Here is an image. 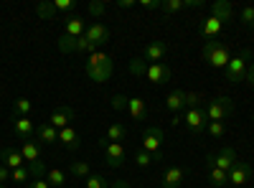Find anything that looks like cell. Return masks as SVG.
<instances>
[{"label": "cell", "instance_id": "obj_29", "mask_svg": "<svg viewBox=\"0 0 254 188\" xmlns=\"http://www.w3.org/2000/svg\"><path fill=\"white\" fill-rule=\"evenodd\" d=\"M69 171H71L74 176L84 178V181H87V178L92 176V168H89V163H84V160H74V163L69 165Z\"/></svg>", "mask_w": 254, "mask_h": 188}, {"label": "cell", "instance_id": "obj_51", "mask_svg": "<svg viewBox=\"0 0 254 188\" xmlns=\"http://www.w3.org/2000/svg\"><path fill=\"white\" fill-rule=\"evenodd\" d=\"M0 97H3V87H0Z\"/></svg>", "mask_w": 254, "mask_h": 188}, {"label": "cell", "instance_id": "obj_27", "mask_svg": "<svg viewBox=\"0 0 254 188\" xmlns=\"http://www.w3.org/2000/svg\"><path fill=\"white\" fill-rule=\"evenodd\" d=\"M208 181H211V186L221 188V186L229 183V173H224L221 168H214V165H208Z\"/></svg>", "mask_w": 254, "mask_h": 188}, {"label": "cell", "instance_id": "obj_54", "mask_svg": "<svg viewBox=\"0 0 254 188\" xmlns=\"http://www.w3.org/2000/svg\"><path fill=\"white\" fill-rule=\"evenodd\" d=\"M252 122H254V117H252Z\"/></svg>", "mask_w": 254, "mask_h": 188}, {"label": "cell", "instance_id": "obj_18", "mask_svg": "<svg viewBox=\"0 0 254 188\" xmlns=\"http://www.w3.org/2000/svg\"><path fill=\"white\" fill-rule=\"evenodd\" d=\"M0 160H3V165L10 168V171H18V168H23V165H26L23 155H20V150H15V148H5L3 153H0Z\"/></svg>", "mask_w": 254, "mask_h": 188}, {"label": "cell", "instance_id": "obj_37", "mask_svg": "<svg viewBox=\"0 0 254 188\" xmlns=\"http://www.w3.org/2000/svg\"><path fill=\"white\" fill-rule=\"evenodd\" d=\"M56 13H71L76 8V0H54Z\"/></svg>", "mask_w": 254, "mask_h": 188}, {"label": "cell", "instance_id": "obj_25", "mask_svg": "<svg viewBox=\"0 0 254 188\" xmlns=\"http://www.w3.org/2000/svg\"><path fill=\"white\" fill-rule=\"evenodd\" d=\"M46 183L51 188H64V183H66V173H64L61 168H51V171H46Z\"/></svg>", "mask_w": 254, "mask_h": 188}, {"label": "cell", "instance_id": "obj_32", "mask_svg": "<svg viewBox=\"0 0 254 188\" xmlns=\"http://www.w3.org/2000/svg\"><path fill=\"white\" fill-rule=\"evenodd\" d=\"M206 130H208V135H211V137L221 140V137L226 135V125H224V122H208V125H206Z\"/></svg>", "mask_w": 254, "mask_h": 188}, {"label": "cell", "instance_id": "obj_2", "mask_svg": "<svg viewBox=\"0 0 254 188\" xmlns=\"http://www.w3.org/2000/svg\"><path fill=\"white\" fill-rule=\"evenodd\" d=\"M201 54H203V59L208 61V66H214V69H226L229 61H231L229 46L221 44V41H206V46H203Z\"/></svg>", "mask_w": 254, "mask_h": 188}, {"label": "cell", "instance_id": "obj_8", "mask_svg": "<svg viewBox=\"0 0 254 188\" xmlns=\"http://www.w3.org/2000/svg\"><path fill=\"white\" fill-rule=\"evenodd\" d=\"M160 148H163V130H160V127H147V130L142 132V150L150 153L155 160H160V158H163Z\"/></svg>", "mask_w": 254, "mask_h": 188}, {"label": "cell", "instance_id": "obj_19", "mask_svg": "<svg viewBox=\"0 0 254 188\" xmlns=\"http://www.w3.org/2000/svg\"><path fill=\"white\" fill-rule=\"evenodd\" d=\"M221 20H216L214 15H208V18H203L201 20V26H198V31H201V36H206V38H214V36H219L221 33Z\"/></svg>", "mask_w": 254, "mask_h": 188}, {"label": "cell", "instance_id": "obj_49", "mask_svg": "<svg viewBox=\"0 0 254 188\" xmlns=\"http://www.w3.org/2000/svg\"><path fill=\"white\" fill-rule=\"evenodd\" d=\"M244 81H247V84H254V64L247 69V79H244Z\"/></svg>", "mask_w": 254, "mask_h": 188}, {"label": "cell", "instance_id": "obj_44", "mask_svg": "<svg viewBox=\"0 0 254 188\" xmlns=\"http://www.w3.org/2000/svg\"><path fill=\"white\" fill-rule=\"evenodd\" d=\"M137 5L145 10H155V8H160V0H137Z\"/></svg>", "mask_w": 254, "mask_h": 188}, {"label": "cell", "instance_id": "obj_43", "mask_svg": "<svg viewBox=\"0 0 254 188\" xmlns=\"http://www.w3.org/2000/svg\"><path fill=\"white\" fill-rule=\"evenodd\" d=\"M112 107H115V110H127V97L115 94V97H112Z\"/></svg>", "mask_w": 254, "mask_h": 188}, {"label": "cell", "instance_id": "obj_3", "mask_svg": "<svg viewBox=\"0 0 254 188\" xmlns=\"http://www.w3.org/2000/svg\"><path fill=\"white\" fill-rule=\"evenodd\" d=\"M252 59V49H242V54L231 56L229 66L224 69L226 71V81H231V84H242V81L247 79V61Z\"/></svg>", "mask_w": 254, "mask_h": 188}, {"label": "cell", "instance_id": "obj_36", "mask_svg": "<svg viewBox=\"0 0 254 188\" xmlns=\"http://www.w3.org/2000/svg\"><path fill=\"white\" fill-rule=\"evenodd\" d=\"M183 102H186V110L188 107H203V99L196 92H183Z\"/></svg>", "mask_w": 254, "mask_h": 188}, {"label": "cell", "instance_id": "obj_20", "mask_svg": "<svg viewBox=\"0 0 254 188\" xmlns=\"http://www.w3.org/2000/svg\"><path fill=\"white\" fill-rule=\"evenodd\" d=\"M127 112H130L132 120H145L147 117V104L140 97H130L127 99Z\"/></svg>", "mask_w": 254, "mask_h": 188}, {"label": "cell", "instance_id": "obj_48", "mask_svg": "<svg viewBox=\"0 0 254 188\" xmlns=\"http://www.w3.org/2000/svg\"><path fill=\"white\" fill-rule=\"evenodd\" d=\"M186 8H203V0H186Z\"/></svg>", "mask_w": 254, "mask_h": 188}, {"label": "cell", "instance_id": "obj_14", "mask_svg": "<svg viewBox=\"0 0 254 188\" xmlns=\"http://www.w3.org/2000/svg\"><path fill=\"white\" fill-rule=\"evenodd\" d=\"M13 130H15V135L20 137V140H31L33 135H36V125L31 122V117H13Z\"/></svg>", "mask_w": 254, "mask_h": 188}, {"label": "cell", "instance_id": "obj_39", "mask_svg": "<svg viewBox=\"0 0 254 188\" xmlns=\"http://www.w3.org/2000/svg\"><path fill=\"white\" fill-rule=\"evenodd\" d=\"M153 160H155V158H153L150 153H145V150H137V153H135V163L140 165V168H147V165H153Z\"/></svg>", "mask_w": 254, "mask_h": 188}, {"label": "cell", "instance_id": "obj_40", "mask_svg": "<svg viewBox=\"0 0 254 188\" xmlns=\"http://www.w3.org/2000/svg\"><path fill=\"white\" fill-rule=\"evenodd\" d=\"M28 171H31V178H46V165L44 163H31L28 165Z\"/></svg>", "mask_w": 254, "mask_h": 188}, {"label": "cell", "instance_id": "obj_23", "mask_svg": "<svg viewBox=\"0 0 254 188\" xmlns=\"http://www.w3.org/2000/svg\"><path fill=\"white\" fill-rule=\"evenodd\" d=\"M59 142L66 145V150H76V148H79V132L69 125V127L59 130Z\"/></svg>", "mask_w": 254, "mask_h": 188}, {"label": "cell", "instance_id": "obj_53", "mask_svg": "<svg viewBox=\"0 0 254 188\" xmlns=\"http://www.w3.org/2000/svg\"><path fill=\"white\" fill-rule=\"evenodd\" d=\"M160 188H165V186H160Z\"/></svg>", "mask_w": 254, "mask_h": 188}, {"label": "cell", "instance_id": "obj_35", "mask_svg": "<svg viewBox=\"0 0 254 188\" xmlns=\"http://www.w3.org/2000/svg\"><path fill=\"white\" fill-rule=\"evenodd\" d=\"M145 69H147V61H145L142 56H137V59L130 61V71H132L135 76H145Z\"/></svg>", "mask_w": 254, "mask_h": 188}, {"label": "cell", "instance_id": "obj_28", "mask_svg": "<svg viewBox=\"0 0 254 188\" xmlns=\"http://www.w3.org/2000/svg\"><path fill=\"white\" fill-rule=\"evenodd\" d=\"M36 13H38L41 20H54V18H56V8H54V3H46V0H41V3L36 5Z\"/></svg>", "mask_w": 254, "mask_h": 188}, {"label": "cell", "instance_id": "obj_30", "mask_svg": "<svg viewBox=\"0 0 254 188\" xmlns=\"http://www.w3.org/2000/svg\"><path fill=\"white\" fill-rule=\"evenodd\" d=\"M31 112H33V102L26 99V97H18L15 99V115L18 117H28Z\"/></svg>", "mask_w": 254, "mask_h": 188}, {"label": "cell", "instance_id": "obj_24", "mask_svg": "<svg viewBox=\"0 0 254 188\" xmlns=\"http://www.w3.org/2000/svg\"><path fill=\"white\" fill-rule=\"evenodd\" d=\"M165 107L171 110V112H183L186 110V102H183V89H173L171 94L165 97Z\"/></svg>", "mask_w": 254, "mask_h": 188}, {"label": "cell", "instance_id": "obj_52", "mask_svg": "<svg viewBox=\"0 0 254 188\" xmlns=\"http://www.w3.org/2000/svg\"><path fill=\"white\" fill-rule=\"evenodd\" d=\"M0 188H5V186H0Z\"/></svg>", "mask_w": 254, "mask_h": 188}, {"label": "cell", "instance_id": "obj_12", "mask_svg": "<svg viewBox=\"0 0 254 188\" xmlns=\"http://www.w3.org/2000/svg\"><path fill=\"white\" fill-rule=\"evenodd\" d=\"M74 120V110L71 107H56L49 117V125L56 130H64V127H69V122Z\"/></svg>", "mask_w": 254, "mask_h": 188}, {"label": "cell", "instance_id": "obj_42", "mask_svg": "<svg viewBox=\"0 0 254 188\" xmlns=\"http://www.w3.org/2000/svg\"><path fill=\"white\" fill-rule=\"evenodd\" d=\"M13 181H18V183H26L28 178H31V171H28V165H23V168H18V171H13V176H10Z\"/></svg>", "mask_w": 254, "mask_h": 188}, {"label": "cell", "instance_id": "obj_46", "mask_svg": "<svg viewBox=\"0 0 254 188\" xmlns=\"http://www.w3.org/2000/svg\"><path fill=\"white\" fill-rule=\"evenodd\" d=\"M28 188H51V186L46 183V178H33V181L28 183Z\"/></svg>", "mask_w": 254, "mask_h": 188}, {"label": "cell", "instance_id": "obj_22", "mask_svg": "<svg viewBox=\"0 0 254 188\" xmlns=\"http://www.w3.org/2000/svg\"><path fill=\"white\" fill-rule=\"evenodd\" d=\"M20 155H23L26 163H38L41 160V148L36 140H26L23 145H20Z\"/></svg>", "mask_w": 254, "mask_h": 188}, {"label": "cell", "instance_id": "obj_4", "mask_svg": "<svg viewBox=\"0 0 254 188\" xmlns=\"http://www.w3.org/2000/svg\"><path fill=\"white\" fill-rule=\"evenodd\" d=\"M203 110H206L208 122H224L231 112H234V99L231 97H216L208 104H203Z\"/></svg>", "mask_w": 254, "mask_h": 188}, {"label": "cell", "instance_id": "obj_33", "mask_svg": "<svg viewBox=\"0 0 254 188\" xmlns=\"http://www.w3.org/2000/svg\"><path fill=\"white\" fill-rule=\"evenodd\" d=\"M87 13L94 15V18H102L104 13H107V3H102V0H92V3L87 5Z\"/></svg>", "mask_w": 254, "mask_h": 188}, {"label": "cell", "instance_id": "obj_38", "mask_svg": "<svg viewBox=\"0 0 254 188\" xmlns=\"http://www.w3.org/2000/svg\"><path fill=\"white\" fill-rule=\"evenodd\" d=\"M87 188H110V183H107V178H104V176L92 173V176L87 178Z\"/></svg>", "mask_w": 254, "mask_h": 188}, {"label": "cell", "instance_id": "obj_17", "mask_svg": "<svg viewBox=\"0 0 254 188\" xmlns=\"http://www.w3.org/2000/svg\"><path fill=\"white\" fill-rule=\"evenodd\" d=\"M186 181V171L178 168V165H171V168L163 171V186L165 188H181Z\"/></svg>", "mask_w": 254, "mask_h": 188}, {"label": "cell", "instance_id": "obj_50", "mask_svg": "<svg viewBox=\"0 0 254 188\" xmlns=\"http://www.w3.org/2000/svg\"><path fill=\"white\" fill-rule=\"evenodd\" d=\"M112 188H130V183H125V181H115Z\"/></svg>", "mask_w": 254, "mask_h": 188}, {"label": "cell", "instance_id": "obj_5", "mask_svg": "<svg viewBox=\"0 0 254 188\" xmlns=\"http://www.w3.org/2000/svg\"><path fill=\"white\" fill-rule=\"evenodd\" d=\"M183 122H186L188 132L201 135V132L206 130V125H208L206 110H203V107H188V110H183Z\"/></svg>", "mask_w": 254, "mask_h": 188}, {"label": "cell", "instance_id": "obj_47", "mask_svg": "<svg viewBox=\"0 0 254 188\" xmlns=\"http://www.w3.org/2000/svg\"><path fill=\"white\" fill-rule=\"evenodd\" d=\"M135 0H117V8H135Z\"/></svg>", "mask_w": 254, "mask_h": 188}, {"label": "cell", "instance_id": "obj_13", "mask_svg": "<svg viewBox=\"0 0 254 188\" xmlns=\"http://www.w3.org/2000/svg\"><path fill=\"white\" fill-rule=\"evenodd\" d=\"M64 33L71 36V38H79L87 33V20H84L81 15H66V20H64Z\"/></svg>", "mask_w": 254, "mask_h": 188}, {"label": "cell", "instance_id": "obj_9", "mask_svg": "<svg viewBox=\"0 0 254 188\" xmlns=\"http://www.w3.org/2000/svg\"><path fill=\"white\" fill-rule=\"evenodd\" d=\"M145 76L147 81H153V84H165V81H171V66L168 64H147L145 69Z\"/></svg>", "mask_w": 254, "mask_h": 188}, {"label": "cell", "instance_id": "obj_11", "mask_svg": "<svg viewBox=\"0 0 254 188\" xmlns=\"http://www.w3.org/2000/svg\"><path fill=\"white\" fill-rule=\"evenodd\" d=\"M165 54H168V44H165V41H150V44L142 49V59L150 61V64H160Z\"/></svg>", "mask_w": 254, "mask_h": 188}, {"label": "cell", "instance_id": "obj_21", "mask_svg": "<svg viewBox=\"0 0 254 188\" xmlns=\"http://www.w3.org/2000/svg\"><path fill=\"white\" fill-rule=\"evenodd\" d=\"M36 135H38V142H46V145L59 142V130H56V127H51L49 122L38 125V127H36Z\"/></svg>", "mask_w": 254, "mask_h": 188}, {"label": "cell", "instance_id": "obj_1", "mask_svg": "<svg viewBox=\"0 0 254 188\" xmlns=\"http://www.w3.org/2000/svg\"><path fill=\"white\" fill-rule=\"evenodd\" d=\"M115 71V61L112 56L102 54V51H94L92 56H87V76L92 81H97V84H102V81H107Z\"/></svg>", "mask_w": 254, "mask_h": 188}, {"label": "cell", "instance_id": "obj_41", "mask_svg": "<svg viewBox=\"0 0 254 188\" xmlns=\"http://www.w3.org/2000/svg\"><path fill=\"white\" fill-rule=\"evenodd\" d=\"M242 23H244L247 28H254V5H247V8L242 10Z\"/></svg>", "mask_w": 254, "mask_h": 188}, {"label": "cell", "instance_id": "obj_31", "mask_svg": "<svg viewBox=\"0 0 254 188\" xmlns=\"http://www.w3.org/2000/svg\"><path fill=\"white\" fill-rule=\"evenodd\" d=\"M186 8V0H160V10L165 13H178Z\"/></svg>", "mask_w": 254, "mask_h": 188}, {"label": "cell", "instance_id": "obj_10", "mask_svg": "<svg viewBox=\"0 0 254 188\" xmlns=\"http://www.w3.org/2000/svg\"><path fill=\"white\" fill-rule=\"evenodd\" d=\"M252 171H254V168H252L249 163H239V160H237V163H234V168L229 171V183H231V186H237V188L244 186V183H249Z\"/></svg>", "mask_w": 254, "mask_h": 188}, {"label": "cell", "instance_id": "obj_6", "mask_svg": "<svg viewBox=\"0 0 254 188\" xmlns=\"http://www.w3.org/2000/svg\"><path fill=\"white\" fill-rule=\"evenodd\" d=\"M99 148H102L104 160H107L110 168H120V165L125 163V158H127L122 142H110V140H104V137H102V140H99Z\"/></svg>", "mask_w": 254, "mask_h": 188}, {"label": "cell", "instance_id": "obj_45", "mask_svg": "<svg viewBox=\"0 0 254 188\" xmlns=\"http://www.w3.org/2000/svg\"><path fill=\"white\" fill-rule=\"evenodd\" d=\"M10 176H13V171H10V168H5V165L0 163V186H3V183H5Z\"/></svg>", "mask_w": 254, "mask_h": 188}, {"label": "cell", "instance_id": "obj_34", "mask_svg": "<svg viewBox=\"0 0 254 188\" xmlns=\"http://www.w3.org/2000/svg\"><path fill=\"white\" fill-rule=\"evenodd\" d=\"M74 44H76V38H71V36L64 33V36L59 38V51H61V54H74Z\"/></svg>", "mask_w": 254, "mask_h": 188}, {"label": "cell", "instance_id": "obj_16", "mask_svg": "<svg viewBox=\"0 0 254 188\" xmlns=\"http://www.w3.org/2000/svg\"><path fill=\"white\" fill-rule=\"evenodd\" d=\"M211 15L216 20H221V23H229V20L234 18V5H231L229 0H214V3H211Z\"/></svg>", "mask_w": 254, "mask_h": 188}, {"label": "cell", "instance_id": "obj_26", "mask_svg": "<svg viewBox=\"0 0 254 188\" xmlns=\"http://www.w3.org/2000/svg\"><path fill=\"white\" fill-rule=\"evenodd\" d=\"M127 137V127H125V125H110V127H107V135H104V140H110V142H122Z\"/></svg>", "mask_w": 254, "mask_h": 188}, {"label": "cell", "instance_id": "obj_7", "mask_svg": "<svg viewBox=\"0 0 254 188\" xmlns=\"http://www.w3.org/2000/svg\"><path fill=\"white\" fill-rule=\"evenodd\" d=\"M206 163L214 165V168H221L224 173H229L231 168H234V163H237V150L226 145V148H221L219 153H208L206 155Z\"/></svg>", "mask_w": 254, "mask_h": 188}, {"label": "cell", "instance_id": "obj_15", "mask_svg": "<svg viewBox=\"0 0 254 188\" xmlns=\"http://www.w3.org/2000/svg\"><path fill=\"white\" fill-rule=\"evenodd\" d=\"M84 36H87L92 44L99 49L102 44H107V41H110V28L104 23H92V26H87V33H84Z\"/></svg>", "mask_w": 254, "mask_h": 188}]
</instances>
